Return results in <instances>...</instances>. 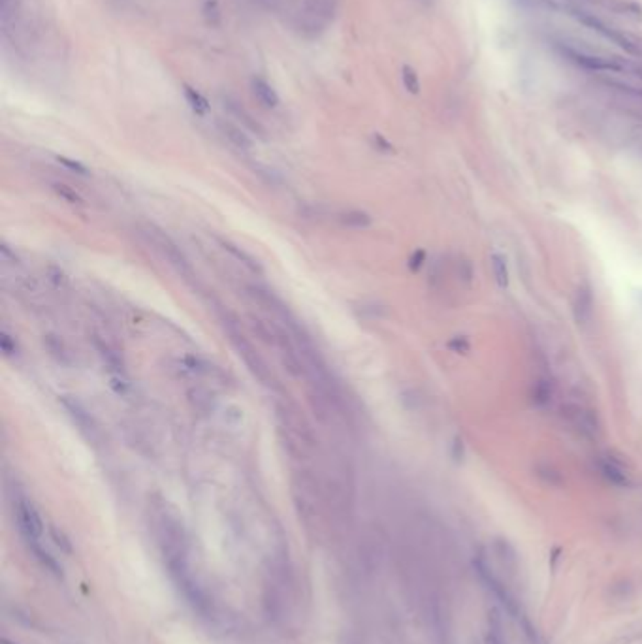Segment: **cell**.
Wrapping results in <instances>:
<instances>
[{
	"mask_svg": "<svg viewBox=\"0 0 642 644\" xmlns=\"http://www.w3.org/2000/svg\"><path fill=\"white\" fill-rule=\"evenodd\" d=\"M279 439L292 458L309 460L318 450V439L305 414L292 401H281L275 405Z\"/></svg>",
	"mask_w": 642,
	"mask_h": 644,
	"instance_id": "6da1fadb",
	"label": "cell"
},
{
	"mask_svg": "<svg viewBox=\"0 0 642 644\" xmlns=\"http://www.w3.org/2000/svg\"><path fill=\"white\" fill-rule=\"evenodd\" d=\"M309 405L318 422L336 434H347L352 427L351 409L338 382L309 384Z\"/></svg>",
	"mask_w": 642,
	"mask_h": 644,
	"instance_id": "7a4b0ae2",
	"label": "cell"
},
{
	"mask_svg": "<svg viewBox=\"0 0 642 644\" xmlns=\"http://www.w3.org/2000/svg\"><path fill=\"white\" fill-rule=\"evenodd\" d=\"M223 326H225V332L228 334V339L232 343V347L236 348V353L238 356L243 360V364L247 366V369L251 371L252 377L260 382V384H264V387L275 388L277 387V379H275V375L270 368H268V364L262 358L259 350L254 348L251 341H249V337L243 334V330L239 328V324L230 316H225L223 319Z\"/></svg>",
	"mask_w": 642,
	"mask_h": 644,
	"instance_id": "3957f363",
	"label": "cell"
},
{
	"mask_svg": "<svg viewBox=\"0 0 642 644\" xmlns=\"http://www.w3.org/2000/svg\"><path fill=\"white\" fill-rule=\"evenodd\" d=\"M339 10V0H305L300 12L298 26L304 36L315 38L330 25Z\"/></svg>",
	"mask_w": 642,
	"mask_h": 644,
	"instance_id": "277c9868",
	"label": "cell"
},
{
	"mask_svg": "<svg viewBox=\"0 0 642 644\" xmlns=\"http://www.w3.org/2000/svg\"><path fill=\"white\" fill-rule=\"evenodd\" d=\"M146 236L149 237V242L155 245V249L159 251L164 260H168V264L172 266L173 270L177 271L179 276H192V266L191 262H189V258L185 257L183 251L179 249V245L173 242L172 237L168 236V234H164L162 230H159V228H155V226H147Z\"/></svg>",
	"mask_w": 642,
	"mask_h": 644,
	"instance_id": "5b68a950",
	"label": "cell"
},
{
	"mask_svg": "<svg viewBox=\"0 0 642 644\" xmlns=\"http://www.w3.org/2000/svg\"><path fill=\"white\" fill-rule=\"evenodd\" d=\"M14 509L17 527H19V533L23 535L25 543L28 545L34 541H40L42 535H44V522H42V516L36 511V507L25 498H17Z\"/></svg>",
	"mask_w": 642,
	"mask_h": 644,
	"instance_id": "8992f818",
	"label": "cell"
},
{
	"mask_svg": "<svg viewBox=\"0 0 642 644\" xmlns=\"http://www.w3.org/2000/svg\"><path fill=\"white\" fill-rule=\"evenodd\" d=\"M93 345L112 377H125V358H123L121 348L107 335L98 334V332L93 334Z\"/></svg>",
	"mask_w": 642,
	"mask_h": 644,
	"instance_id": "52a82bcc",
	"label": "cell"
},
{
	"mask_svg": "<svg viewBox=\"0 0 642 644\" xmlns=\"http://www.w3.org/2000/svg\"><path fill=\"white\" fill-rule=\"evenodd\" d=\"M60 401H62L64 409L70 413L72 421L80 426L81 432H83L91 441H96V437H98V426H96V422H94L93 414L89 413L76 398H67V396H64Z\"/></svg>",
	"mask_w": 642,
	"mask_h": 644,
	"instance_id": "ba28073f",
	"label": "cell"
},
{
	"mask_svg": "<svg viewBox=\"0 0 642 644\" xmlns=\"http://www.w3.org/2000/svg\"><path fill=\"white\" fill-rule=\"evenodd\" d=\"M596 313V296L589 285H580L573 300V315L578 326H586Z\"/></svg>",
	"mask_w": 642,
	"mask_h": 644,
	"instance_id": "9c48e42d",
	"label": "cell"
},
{
	"mask_svg": "<svg viewBox=\"0 0 642 644\" xmlns=\"http://www.w3.org/2000/svg\"><path fill=\"white\" fill-rule=\"evenodd\" d=\"M567 411V418L571 421V424L578 430V432H582L584 435H596L597 434V421L596 416L591 411H588L582 405H569V407L565 409Z\"/></svg>",
	"mask_w": 642,
	"mask_h": 644,
	"instance_id": "30bf717a",
	"label": "cell"
},
{
	"mask_svg": "<svg viewBox=\"0 0 642 644\" xmlns=\"http://www.w3.org/2000/svg\"><path fill=\"white\" fill-rule=\"evenodd\" d=\"M599 471L605 479L616 484V486H629V475L627 471L623 469V466L620 461H616L614 458H601L599 460Z\"/></svg>",
	"mask_w": 642,
	"mask_h": 644,
	"instance_id": "8fae6325",
	"label": "cell"
},
{
	"mask_svg": "<svg viewBox=\"0 0 642 644\" xmlns=\"http://www.w3.org/2000/svg\"><path fill=\"white\" fill-rule=\"evenodd\" d=\"M44 347L49 353V356L53 358L60 366H72V355L68 350L67 343L60 339L59 335L55 334H46L44 335Z\"/></svg>",
	"mask_w": 642,
	"mask_h": 644,
	"instance_id": "7c38bea8",
	"label": "cell"
},
{
	"mask_svg": "<svg viewBox=\"0 0 642 644\" xmlns=\"http://www.w3.org/2000/svg\"><path fill=\"white\" fill-rule=\"evenodd\" d=\"M28 548H31V552H33V556L36 558V561H38L46 571L51 573L57 579H62V566L55 559V556H51L49 550H46V548L40 545V541L28 543Z\"/></svg>",
	"mask_w": 642,
	"mask_h": 644,
	"instance_id": "4fadbf2b",
	"label": "cell"
},
{
	"mask_svg": "<svg viewBox=\"0 0 642 644\" xmlns=\"http://www.w3.org/2000/svg\"><path fill=\"white\" fill-rule=\"evenodd\" d=\"M219 128L223 132V136H225L234 147H238L241 151H249L252 147V139L247 136V132L243 128H239V126L232 125V123H228V121H219Z\"/></svg>",
	"mask_w": 642,
	"mask_h": 644,
	"instance_id": "5bb4252c",
	"label": "cell"
},
{
	"mask_svg": "<svg viewBox=\"0 0 642 644\" xmlns=\"http://www.w3.org/2000/svg\"><path fill=\"white\" fill-rule=\"evenodd\" d=\"M251 87H252V92H254V96H257V100H259L260 104L264 105V108H270V110H272V108H277L279 94L275 92V89H273V87L266 81V79L254 78L251 81Z\"/></svg>",
	"mask_w": 642,
	"mask_h": 644,
	"instance_id": "9a60e30c",
	"label": "cell"
},
{
	"mask_svg": "<svg viewBox=\"0 0 642 644\" xmlns=\"http://www.w3.org/2000/svg\"><path fill=\"white\" fill-rule=\"evenodd\" d=\"M189 401H191V405L196 411H200L202 414H209L213 413V409H215V398L213 394L204 387H194L189 390Z\"/></svg>",
	"mask_w": 642,
	"mask_h": 644,
	"instance_id": "2e32d148",
	"label": "cell"
},
{
	"mask_svg": "<svg viewBox=\"0 0 642 644\" xmlns=\"http://www.w3.org/2000/svg\"><path fill=\"white\" fill-rule=\"evenodd\" d=\"M219 244H220V247H223V249L226 251V253H230V257L236 258V260H238L239 264H243L247 270L252 271V273H262V268H260V264L257 262V260H254V258H252L251 255L247 253V251H243L241 247H238L236 244H232V242H228V239H219Z\"/></svg>",
	"mask_w": 642,
	"mask_h": 644,
	"instance_id": "e0dca14e",
	"label": "cell"
},
{
	"mask_svg": "<svg viewBox=\"0 0 642 644\" xmlns=\"http://www.w3.org/2000/svg\"><path fill=\"white\" fill-rule=\"evenodd\" d=\"M339 223L347 226V228H356V230H362V228H367L371 224V217L365 213V211H358V210H349L343 211L341 215H339Z\"/></svg>",
	"mask_w": 642,
	"mask_h": 644,
	"instance_id": "ac0fdd59",
	"label": "cell"
},
{
	"mask_svg": "<svg viewBox=\"0 0 642 644\" xmlns=\"http://www.w3.org/2000/svg\"><path fill=\"white\" fill-rule=\"evenodd\" d=\"M223 102H225V108H226V110H228V113H232L234 117H238L239 121H241V123H243V125H245V126H249L251 130L260 132V126L257 125L254 121H252L251 115H249V113L245 112V108H243V105L239 104V102H236V100L230 99V96H226V99H223Z\"/></svg>",
	"mask_w": 642,
	"mask_h": 644,
	"instance_id": "d6986e66",
	"label": "cell"
},
{
	"mask_svg": "<svg viewBox=\"0 0 642 644\" xmlns=\"http://www.w3.org/2000/svg\"><path fill=\"white\" fill-rule=\"evenodd\" d=\"M492 268H494V276H496L497 285H499L501 289H507L510 281V273L509 266H507V258H505L501 253H494V255H492Z\"/></svg>",
	"mask_w": 642,
	"mask_h": 644,
	"instance_id": "ffe728a7",
	"label": "cell"
},
{
	"mask_svg": "<svg viewBox=\"0 0 642 644\" xmlns=\"http://www.w3.org/2000/svg\"><path fill=\"white\" fill-rule=\"evenodd\" d=\"M51 189H53V192L60 198V200H64V202H68V204H72V205L85 204L83 196H81L80 192L76 191L73 187H70V185L59 183V181H57V183H51Z\"/></svg>",
	"mask_w": 642,
	"mask_h": 644,
	"instance_id": "44dd1931",
	"label": "cell"
},
{
	"mask_svg": "<svg viewBox=\"0 0 642 644\" xmlns=\"http://www.w3.org/2000/svg\"><path fill=\"white\" fill-rule=\"evenodd\" d=\"M552 394H554V388H552V382L548 379H539L535 382V387H533V401H535L537 405H546L552 400Z\"/></svg>",
	"mask_w": 642,
	"mask_h": 644,
	"instance_id": "7402d4cb",
	"label": "cell"
},
{
	"mask_svg": "<svg viewBox=\"0 0 642 644\" xmlns=\"http://www.w3.org/2000/svg\"><path fill=\"white\" fill-rule=\"evenodd\" d=\"M202 13H204L205 23H207L209 26H219L220 21H223L219 0H204V4H202Z\"/></svg>",
	"mask_w": 642,
	"mask_h": 644,
	"instance_id": "603a6c76",
	"label": "cell"
},
{
	"mask_svg": "<svg viewBox=\"0 0 642 644\" xmlns=\"http://www.w3.org/2000/svg\"><path fill=\"white\" fill-rule=\"evenodd\" d=\"M185 99H186V102L191 104L192 110L198 113V115H204V113H207V110H209L207 100H205L204 96L196 91V89H192V87H189V85H185Z\"/></svg>",
	"mask_w": 642,
	"mask_h": 644,
	"instance_id": "cb8c5ba5",
	"label": "cell"
},
{
	"mask_svg": "<svg viewBox=\"0 0 642 644\" xmlns=\"http://www.w3.org/2000/svg\"><path fill=\"white\" fill-rule=\"evenodd\" d=\"M125 435H126V441H128L134 448H138L139 452H146V450L151 448V443H147L146 437L139 434L138 430H136L134 426H125Z\"/></svg>",
	"mask_w": 642,
	"mask_h": 644,
	"instance_id": "d4e9b609",
	"label": "cell"
},
{
	"mask_svg": "<svg viewBox=\"0 0 642 644\" xmlns=\"http://www.w3.org/2000/svg\"><path fill=\"white\" fill-rule=\"evenodd\" d=\"M0 347H2V350H4V355L6 356L17 355V343H15V339H12V335H8L6 332H2V335H0Z\"/></svg>",
	"mask_w": 642,
	"mask_h": 644,
	"instance_id": "484cf974",
	"label": "cell"
},
{
	"mask_svg": "<svg viewBox=\"0 0 642 644\" xmlns=\"http://www.w3.org/2000/svg\"><path fill=\"white\" fill-rule=\"evenodd\" d=\"M57 160H59L62 166H67L68 170L76 171V173H80V176H89V170H87L81 162H78V160H72V158L67 157H57Z\"/></svg>",
	"mask_w": 642,
	"mask_h": 644,
	"instance_id": "4316f807",
	"label": "cell"
},
{
	"mask_svg": "<svg viewBox=\"0 0 642 644\" xmlns=\"http://www.w3.org/2000/svg\"><path fill=\"white\" fill-rule=\"evenodd\" d=\"M404 83H405V87H407V89H409L410 92H417V91H418L417 74L413 72L410 68H407V66H405V68H404Z\"/></svg>",
	"mask_w": 642,
	"mask_h": 644,
	"instance_id": "83f0119b",
	"label": "cell"
},
{
	"mask_svg": "<svg viewBox=\"0 0 642 644\" xmlns=\"http://www.w3.org/2000/svg\"><path fill=\"white\" fill-rule=\"evenodd\" d=\"M424 260H426V253L420 249L415 251V253H413V257L409 258V268L413 271H418L424 266Z\"/></svg>",
	"mask_w": 642,
	"mask_h": 644,
	"instance_id": "f1b7e54d",
	"label": "cell"
},
{
	"mask_svg": "<svg viewBox=\"0 0 642 644\" xmlns=\"http://www.w3.org/2000/svg\"><path fill=\"white\" fill-rule=\"evenodd\" d=\"M449 347L454 350V353H467L469 350V341L465 339V337H456V339H452L449 343Z\"/></svg>",
	"mask_w": 642,
	"mask_h": 644,
	"instance_id": "f546056e",
	"label": "cell"
},
{
	"mask_svg": "<svg viewBox=\"0 0 642 644\" xmlns=\"http://www.w3.org/2000/svg\"><path fill=\"white\" fill-rule=\"evenodd\" d=\"M51 537H53L55 539V543H57V545L60 546V548H64V550H67V552H70V550H72V546H70V543H68V539L67 537H64V535H62V533H59L57 532V529H51Z\"/></svg>",
	"mask_w": 642,
	"mask_h": 644,
	"instance_id": "4dcf8cb0",
	"label": "cell"
},
{
	"mask_svg": "<svg viewBox=\"0 0 642 644\" xmlns=\"http://www.w3.org/2000/svg\"><path fill=\"white\" fill-rule=\"evenodd\" d=\"M486 643H488V644H507L503 641V637H501V635H499L497 632L488 633V637H486Z\"/></svg>",
	"mask_w": 642,
	"mask_h": 644,
	"instance_id": "1f68e13d",
	"label": "cell"
}]
</instances>
